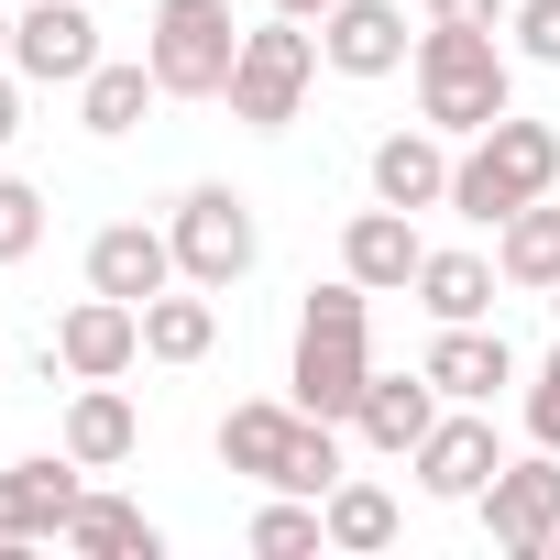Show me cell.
<instances>
[{
  "label": "cell",
  "instance_id": "7",
  "mask_svg": "<svg viewBox=\"0 0 560 560\" xmlns=\"http://www.w3.org/2000/svg\"><path fill=\"white\" fill-rule=\"evenodd\" d=\"M472 505H483L494 549L549 560V538H560V451H538V462H494V483H483Z\"/></svg>",
  "mask_w": 560,
  "mask_h": 560
},
{
  "label": "cell",
  "instance_id": "31",
  "mask_svg": "<svg viewBox=\"0 0 560 560\" xmlns=\"http://www.w3.org/2000/svg\"><path fill=\"white\" fill-rule=\"evenodd\" d=\"M516 0H429V23H505Z\"/></svg>",
  "mask_w": 560,
  "mask_h": 560
},
{
  "label": "cell",
  "instance_id": "29",
  "mask_svg": "<svg viewBox=\"0 0 560 560\" xmlns=\"http://www.w3.org/2000/svg\"><path fill=\"white\" fill-rule=\"evenodd\" d=\"M516 56L527 67H560V0H516Z\"/></svg>",
  "mask_w": 560,
  "mask_h": 560
},
{
  "label": "cell",
  "instance_id": "11",
  "mask_svg": "<svg viewBox=\"0 0 560 560\" xmlns=\"http://www.w3.org/2000/svg\"><path fill=\"white\" fill-rule=\"evenodd\" d=\"M407 462H418V483H429L440 505H472V494L494 483V462H505V451H494V418H472V407H462V418H429V440H418Z\"/></svg>",
  "mask_w": 560,
  "mask_h": 560
},
{
  "label": "cell",
  "instance_id": "2",
  "mask_svg": "<svg viewBox=\"0 0 560 560\" xmlns=\"http://www.w3.org/2000/svg\"><path fill=\"white\" fill-rule=\"evenodd\" d=\"M363 298H374V287L341 275V287H319L308 319H298V374H287V385H298L308 418H352L363 385H374V319H363Z\"/></svg>",
  "mask_w": 560,
  "mask_h": 560
},
{
  "label": "cell",
  "instance_id": "10",
  "mask_svg": "<svg viewBox=\"0 0 560 560\" xmlns=\"http://www.w3.org/2000/svg\"><path fill=\"white\" fill-rule=\"evenodd\" d=\"M78 451L67 462H0V549H34V538H67L78 516Z\"/></svg>",
  "mask_w": 560,
  "mask_h": 560
},
{
  "label": "cell",
  "instance_id": "36",
  "mask_svg": "<svg viewBox=\"0 0 560 560\" xmlns=\"http://www.w3.org/2000/svg\"><path fill=\"white\" fill-rule=\"evenodd\" d=\"M549 308H560V287H549Z\"/></svg>",
  "mask_w": 560,
  "mask_h": 560
},
{
  "label": "cell",
  "instance_id": "30",
  "mask_svg": "<svg viewBox=\"0 0 560 560\" xmlns=\"http://www.w3.org/2000/svg\"><path fill=\"white\" fill-rule=\"evenodd\" d=\"M527 440L538 451H560V352L538 363V385H527Z\"/></svg>",
  "mask_w": 560,
  "mask_h": 560
},
{
  "label": "cell",
  "instance_id": "6",
  "mask_svg": "<svg viewBox=\"0 0 560 560\" xmlns=\"http://www.w3.org/2000/svg\"><path fill=\"white\" fill-rule=\"evenodd\" d=\"M264 231H253V198L242 187H187L176 198V275L187 287H231V275H253Z\"/></svg>",
  "mask_w": 560,
  "mask_h": 560
},
{
  "label": "cell",
  "instance_id": "25",
  "mask_svg": "<svg viewBox=\"0 0 560 560\" xmlns=\"http://www.w3.org/2000/svg\"><path fill=\"white\" fill-rule=\"evenodd\" d=\"M330 549H396V494L385 483H330Z\"/></svg>",
  "mask_w": 560,
  "mask_h": 560
},
{
  "label": "cell",
  "instance_id": "18",
  "mask_svg": "<svg viewBox=\"0 0 560 560\" xmlns=\"http://www.w3.org/2000/svg\"><path fill=\"white\" fill-rule=\"evenodd\" d=\"M67 451H78L89 472H110V462H132V451H143V418H132L121 374H110V385H78V407H67Z\"/></svg>",
  "mask_w": 560,
  "mask_h": 560
},
{
  "label": "cell",
  "instance_id": "28",
  "mask_svg": "<svg viewBox=\"0 0 560 560\" xmlns=\"http://www.w3.org/2000/svg\"><path fill=\"white\" fill-rule=\"evenodd\" d=\"M34 242H45V198H34L23 176H0V264H23Z\"/></svg>",
  "mask_w": 560,
  "mask_h": 560
},
{
  "label": "cell",
  "instance_id": "37",
  "mask_svg": "<svg viewBox=\"0 0 560 560\" xmlns=\"http://www.w3.org/2000/svg\"><path fill=\"white\" fill-rule=\"evenodd\" d=\"M0 374H12V363H0Z\"/></svg>",
  "mask_w": 560,
  "mask_h": 560
},
{
  "label": "cell",
  "instance_id": "5",
  "mask_svg": "<svg viewBox=\"0 0 560 560\" xmlns=\"http://www.w3.org/2000/svg\"><path fill=\"white\" fill-rule=\"evenodd\" d=\"M308 78H319V45H308V23H287V12H275L264 34H242V67H231V121H253V132L298 121Z\"/></svg>",
  "mask_w": 560,
  "mask_h": 560
},
{
  "label": "cell",
  "instance_id": "24",
  "mask_svg": "<svg viewBox=\"0 0 560 560\" xmlns=\"http://www.w3.org/2000/svg\"><path fill=\"white\" fill-rule=\"evenodd\" d=\"M209 341H220V319H209V298H143V352L154 363H209Z\"/></svg>",
  "mask_w": 560,
  "mask_h": 560
},
{
  "label": "cell",
  "instance_id": "16",
  "mask_svg": "<svg viewBox=\"0 0 560 560\" xmlns=\"http://www.w3.org/2000/svg\"><path fill=\"white\" fill-rule=\"evenodd\" d=\"M429 418H440L429 363H418V374H374V385H363V407H352V429H363L374 451H418V440H429Z\"/></svg>",
  "mask_w": 560,
  "mask_h": 560
},
{
  "label": "cell",
  "instance_id": "12",
  "mask_svg": "<svg viewBox=\"0 0 560 560\" xmlns=\"http://www.w3.org/2000/svg\"><path fill=\"white\" fill-rule=\"evenodd\" d=\"M319 56L341 78H396L418 45H407V12L396 0H330V23H319Z\"/></svg>",
  "mask_w": 560,
  "mask_h": 560
},
{
  "label": "cell",
  "instance_id": "17",
  "mask_svg": "<svg viewBox=\"0 0 560 560\" xmlns=\"http://www.w3.org/2000/svg\"><path fill=\"white\" fill-rule=\"evenodd\" d=\"M374 198H385V209H440V198H451L440 132H385V143H374Z\"/></svg>",
  "mask_w": 560,
  "mask_h": 560
},
{
  "label": "cell",
  "instance_id": "32",
  "mask_svg": "<svg viewBox=\"0 0 560 560\" xmlns=\"http://www.w3.org/2000/svg\"><path fill=\"white\" fill-rule=\"evenodd\" d=\"M275 12H287V23H330V0H275Z\"/></svg>",
  "mask_w": 560,
  "mask_h": 560
},
{
  "label": "cell",
  "instance_id": "9",
  "mask_svg": "<svg viewBox=\"0 0 560 560\" xmlns=\"http://www.w3.org/2000/svg\"><path fill=\"white\" fill-rule=\"evenodd\" d=\"M56 363H67L78 385H110V374H132V363H143V308L89 287V298L56 319Z\"/></svg>",
  "mask_w": 560,
  "mask_h": 560
},
{
  "label": "cell",
  "instance_id": "35",
  "mask_svg": "<svg viewBox=\"0 0 560 560\" xmlns=\"http://www.w3.org/2000/svg\"><path fill=\"white\" fill-rule=\"evenodd\" d=\"M549 560H560V538H549Z\"/></svg>",
  "mask_w": 560,
  "mask_h": 560
},
{
  "label": "cell",
  "instance_id": "3",
  "mask_svg": "<svg viewBox=\"0 0 560 560\" xmlns=\"http://www.w3.org/2000/svg\"><path fill=\"white\" fill-rule=\"evenodd\" d=\"M549 176H560V132H549V121H516V110H505V121H494V132H472V154L451 165V209H462V220H494V231H505V220H516L527 198H549Z\"/></svg>",
  "mask_w": 560,
  "mask_h": 560
},
{
  "label": "cell",
  "instance_id": "14",
  "mask_svg": "<svg viewBox=\"0 0 560 560\" xmlns=\"http://www.w3.org/2000/svg\"><path fill=\"white\" fill-rule=\"evenodd\" d=\"M429 385H440L451 407H494V385H516V352H505V330H483V319H451V330L429 341Z\"/></svg>",
  "mask_w": 560,
  "mask_h": 560
},
{
  "label": "cell",
  "instance_id": "4",
  "mask_svg": "<svg viewBox=\"0 0 560 560\" xmlns=\"http://www.w3.org/2000/svg\"><path fill=\"white\" fill-rule=\"evenodd\" d=\"M143 67L165 78V100H231V67H242L231 0H154V23H143Z\"/></svg>",
  "mask_w": 560,
  "mask_h": 560
},
{
  "label": "cell",
  "instance_id": "1",
  "mask_svg": "<svg viewBox=\"0 0 560 560\" xmlns=\"http://www.w3.org/2000/svg\"><path fill=\"white\" fill-rule=\"evenodd\" d=\"M418 110L429 132H494L516 110V67L483 23H429L418 34Z\"/></svg>",
  "mask_w": 560,
  "mask_h": 560
},
{
  "label": "cell",
  "instance_id": "8",
  "mask_svg": "<svg viewBox=\"0 0 560 560\" xmlns=\"http://www.w3.org/2000/svg\"><path fill=\"white\" fill-rule=\"evenodd\" d=\"M12 67H23L34 89H89V67H100L89 0H34V12L12 23Z\"/></svg>",
  "mask_w": 560,
  "mask_h": 560
},
{
  "label": "cell",
  "instance_id": "33",
  "mask_svg": "<svg viewBox=\"0 0 560 560\" xmlns=\"http://www.w3.org/2000/svg\"><path fill=\"white\" fill-rule=\"evenodd\" d=\"M23 132V100H12V78H0V143H12Z\"/></svg>",
  "mask_w": 560,
  "mask_h": 560
},
{
  "label": "cell",
  "instance_id": "19",
  "mask_svg": "<svg viewBox=\"0 0 560 560\" xmlns=\"http://www.w3.org/2000/svg\"><path fill=\"white\" fill-rule=\"evenodd\" d=\"M67 549H89V560H154V549H165V527H154L143 505H121V494H78Z\"/></svg>",
  "mask_w": 560,
  "mask_h": 560
},
{
  "label": "cell",
  "instance_id": "27",
  "mask_svg": "<svg viewBox=\"0 0 560 560\" xmlns=\"http://www.w3.org/2000/svg\"><path fill=\"white\" fill-rule=\"evenodd\" d=\"M319 538H330V505H319V494H287V505L253 516V549H264V560H298V549H319Z\"/></svg>",
  "mask_w": 560,
  "mask_h": 560
},
{
  "label": "cell",
  "instance_id": "13",
  "mask_svg": "<svg viewBox=\"0 0 560 560\" xmlns=\"http://www.w3.org/2000/svg\"><path fill=\"white\" fill-rule=\"evenodd\" d=\"M89 287L100 298H165L176 287V231H143V220H110L100 242H89Z\"/></svg>",
  "mask_w": 560,
  "mask_h": 560
},
{
  "label": "cell",
  "instance_id": "21",
  "mask_svg": "<svg viewBox=\"0 0 560 560\" xmlns=\"http://www.w3.org/2000/svg\"><path fill=\"white\" fill-rule=\"evenodd\" d=\"M154 100H165V78H154V67H110V56H100V67H89V89H78V110H89V132H100V143H121Z\"/></svg>",
  "mask_w": 560,
  "mask_h": 560
},
{
  "label": "cell",
  "instance_id": "23",
  "mask_svg": "<svg viewBox=\"0 0 560 560\" xmlns=\"http://www.w3.org/2000/svg\"><path fill=\"white\" fill-rule=\"evenodd\" d=\"M494 275H505V287H560V209H516L505 220V242H494Z\"/></svg>",
  "mask_w": 560,
  "mask_h": 560
},
{
  "label": "cell",
  "instance_id": "34",
  "mask_svg": "<svg viewBox=\"0 0 560 560\" xmlns=\"http://www.w3.org/2000/svg\"><path fill=\"white\" fill-rule=\"evenodd\" d=\"M0 56H12V12H0Z\"/></svg>",
  "mask_w": 560,
  "mask_h": 560
},
{
  "label": "cell",
  "instance_id": "26",
  "mask_svg": "<svg viewBox=\"0 0 560 560\" xmlns=\"http://www.w3.org/2000/svg\"><path fill=\"white\" fill-rule=\"evenodd\" d=\"M341 483V418H298V451L275 472V494H330Z\"/></svg>",
  "mask_w": 560,
  "mask_h": 560
},
{
  "label": "cell",
  "instance_id": "20",
  "mask_svg": "<svg viewBox=\"0 0 560 560\" xmlns=\"http://www.w3.org/2000/svg\"><path fill=\"white\" fill-rule=\"evenodd\" d=\"M298 418H308V407H231V418H220V462L253 472V483H275L287 451H298Z\"/></svg>",
  "mask_w": 560,
  "mask_h": 560
},
{
  "label": "cell",
  "instance_id": "22",
  "mask_svg": "<svg viewBox=\"0 0 560 560\" xmlns=\"http://www.w3.org/2000/svg\"><path fill=\"white\" fill-rule=\"evenodd\" d=\"M418 308H429L440 330H451V319H483V308H494V264H483V253H429V264H418Z\"/></svg>",
  "mask_w": 560,
  "mask_h": 560
},
{
  "label": "cell",
  "instance_id": "15",
  "mask_svg": "<svg viewBox=\"0 0 560 560\" xmlns=\"http://www.w3.org/2000/svg\"><path fill=\"white\" fill-rule=\"evenodd\" d=\"M418 264H429V242H418L407 209H385V198L341 231V275H352V287H374V298H385V287H418Z\"/></svg>",
  "mask_w": 560,
  "mask_h": 560
}]
</instances>
